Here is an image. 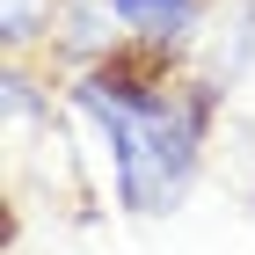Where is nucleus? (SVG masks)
<instances>
[{
    "instance_id": "f257e3e1",
    "label": "nucleus",
    "mask_w": 255,
    "mask_h": 255,
    "mask_svg": "<svg viewBox=\"0 0 255 255\" xmlns=\"http://www.w3.org/2000/svg\"><path fill=\"white\" fill-rule=\"evenodd\" d=\"M80 110L110 131L117 160V197L131 212H168L197 175V146L212 124V95H175V88H146L124 73H88L80 80Z\"/></svg>"
},
{
    "instance_id": "f03ea898",
    "label": "nucleus",
    "mask_w": 255,
    "mask_h": 255,
    "mask_svg": "<svg viewBox=\"0 0 255 255\" xmlns=\"http://www.w3.org/2000/svg\"><path fill=\"white\" fill-rule=\"evenodd\" d=\"M110 15L124 29H138L146 44H182L204 15V0H110Z\"/></svg>"
},
{
    "instance_id": "7ed1b4c3",
    "label": "nucleus",
    "mask_w": 255,
    "mask_h": 255,
    "mask_svg": "<svg viewBox=\"0 0 255 255\" xmlns=\"http://www.w3.org/2000/svg\"><path fill=\"white\" fill-rule=\"evenodd\" d=\"M0 29H7V44L51 29V0H0Z\"/></svg>"
},
{
    "instance_id": "20e7f679",
    "label": "nucleus",
    "mask_w": 255,
    "mask_h": 255,
    "mask_svg": "<svg viewBox=\"0 0 255 255\" xmlns=\"http://www.w3.org/2000/svg\"><path fill=\"white\" fill-rule=\"evenodd\" d=\"M255 59V0H248V15H241V51H234V66H248Z\"/></svg>"
}]
</instances>
